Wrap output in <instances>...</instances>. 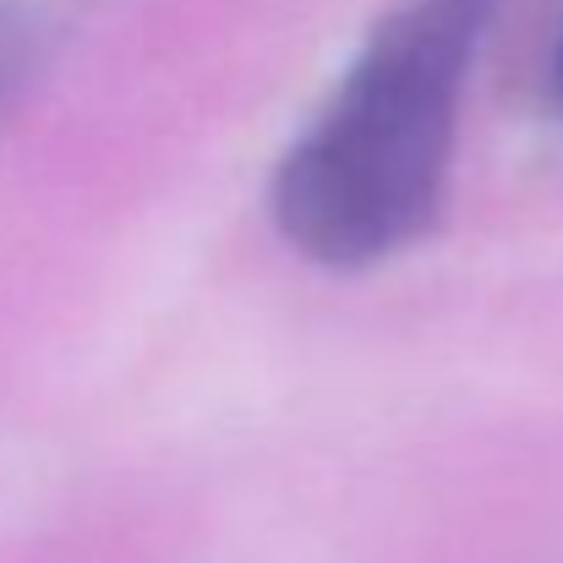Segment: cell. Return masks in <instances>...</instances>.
<instances>
[{
	"instance_id": "3957f363",
	"label": "cell",
	"mask_w": 563,
	"mask_h": 563,
	"mask_svg": "<svg viewBox=\"0 0 563 563\" xmlns=\"http://www.w3.org/2000/svg\"><path fill=\"white\" fill-rule=\"evenodd\" d=\"M553 93H559V104H563V33H559V49H553Z\"/></svg>"
},
{
	"instance_id": "7a4b0ae2",
	"label": "cell",
	"mask_w": 563,
	"mask_h": 563,
	"mask_svg": "<svg viewBox=\"0 0 563 563\" xmlns=\"http://www.w3.org/2000/svg\"><path fill=\"white\" fill-rule=\"evenodd\" d=\"M55 27L27 0H0V115H11L49 60Z\"/></svg>"
},
{
	"instance_id": "6da1fadb",
	"label": "cell",
	"mask_w": 563,
	"mask_h": 563,
	"mask_svg": "<svg viewBox=\"0 0 563 563\" xmlns=\"http://www.w3.org/2000/svg\"><path fill=\"white\" fill-rule=\"evenodd\" d=\"M509 0H394L274 170V219L318 263L405 252L443 208L454 115Z\"/></svg>"
}]
</instances>
